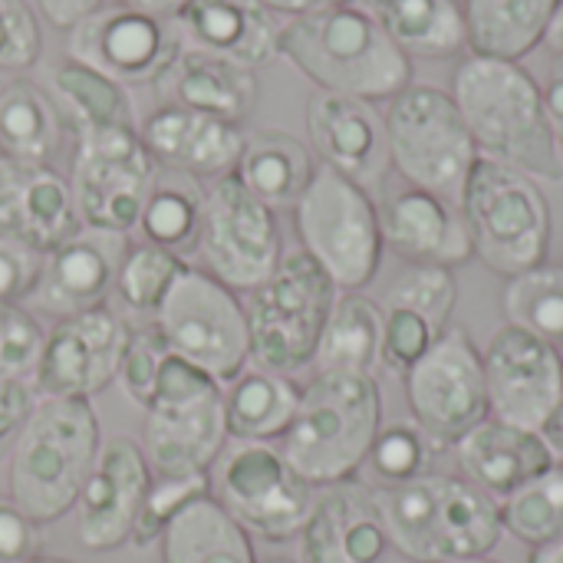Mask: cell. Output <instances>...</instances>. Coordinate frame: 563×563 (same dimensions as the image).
Masks as SVG:
<instances>
[{
  "label": "cell",
  "instance_id": "obj_1",
  "mask_svg": "<svg viewBox=\"0 0 563 563\" xmlns=\"http://www.w3.org/2000/svg\"><path fill=\"white\" fill-rule=\"evenodd\" d=\"M452 99L478 158L534 181H563L561 145L548 122L544 89L521 63L468 53L452 73Z\"/></svg>",
  "mask_w": 563,
  "mask_h": 563
},
{
  "label": "cell",
  "instance_id": "obj_2",
  "mask_svg": "<svg viewBox=\"0 0 563 563\" xmlns=\"http://www.w3.org/2000/svg\"><path fill=\"white\" fill-rule=\"evenodd\" d=\"M280 56L317 89L366 102H389L412 82V59L356 3L290 16L280 26Z\"/></svg>",
  "mask_w": 563,
  "mask_h": 563
},
{
  "label": "cell",
  "instance_id": "obj_3",
  "mask_svg": "<svg viewBox=\"0 0 563 563\" xmlns=\"http://www.w3.org/2000/svg\"><path fill=\"white\" fill-rule=\"evenodd\" d=\"M389 544L416 563L488 558L501 534V508L468 478L422 475L376 492Z\"/></svg>",
  "mask_w": 563,
  "mask_h": 563
},
{
  "label": "cell",
  "instance_id": "obj_4",
  "mask_svg": "<svg viewBox=\"0 0 563 563\" xmlns=\"http://www.w3.org/2000/svg\"><path fill=\"white\" fill-rule=\"evenodd\" d=\"M379 429L383 396L373 376L317 373L300 393L280 452L313 488H327L360 475Z\"/></svg>",
  "mask_w": 563,
  "mask_h": 563
},
{
  "label": "cell",
  "instance_id": "obj_5",
  "mask_svg": "<svg viewBox=\"0 0 563 563\" xmlns=\"http://www.w3.org/2000/svg\"><path fill=\"white\" fill-rule=\"evenodd\" d=\"M102 449L92 399H36L10 452V498L36 521L53 525L76 508Z\"/></svg>",
  "mask_w": 563,
  "mask_h": 563
},
{
  "label": "cell",
  "instance_id": "obj_6",
  "mask_svg": "<svg viewBox=\"0 0 563 563\" xmlns=\"http://www.w3.org/2000/svg\"><path fill=\"white\" fill-rule=\"evenodd\" d=\"M462 214L472 234V254L492 274L511 280L548 264L554 218L541 181L478 158L462 198Z\"/></svg>",
  "mask_w": 563,
  "mask_h": 563
},
{
  "label": "cell",
  "instance_id": "obj_7",
  "mask_svg": "<svg viewBox=\"0 0 563 563\" xmlns=\"http://www.w3.org/2000/svg\"><path fill=\"white\" fill-rule=\"evenodd\" d=\"M336 297L340 287L307 251L284 254L277 271L244 300L251 363L284 376L313 366Z\"/></svg>",
  "mask_w": 563,
  "mask_h": 563
},
{
  "label": "cell",
  "instance_id": "obj_8",
  "mask_svg": "<svg viewBox=\"0 0 563 563\" xmlns=\"http://www.w3.org/2000/svg\"><path fill=\"white\" fill-rule=\"evenodd\" d=\"M386 142L393 168L412 185L462 208L478 148L452 92L409 82L386 106Z\"/></svg>",
  "mask_w": 563,
  "mask_h": 563
},
{
  "label": "cell",
  "instance_id": "obj_9",
  "mask_svg": "<svg viewBox=\"0 0 563 563\" xmlns=\"http://www.w3.org/2000/svg\"><path fill=\"white\" fill-rule=\"evenodd\" d=\"M300 251H307L330 280L356 294L373 284L383 261L379 205L353 178L317 165L307 191L294 205Z\"/></svg>",
  "mask_w": 563,
  "mask_h": 563
},
{
  "label": "cell",
  "instance_id": "obj_10",
  "mask_svg": "<svg viewBox=\"0 0 563 563\" xmlns=\"http://www.w3.org/2000/svg\"><path fill=\"white\" fill-rule=\"evenodd\" d=\"M228 445L224 386L205 369L168 356L145 406L142 452L155 475H208Z\"/></svg>",
  "mask_w": 563,
  "mask_h": 563
},
{
  "label": "cell",
  "instance_id": "obj_11",
  "mask_svg": "<svg viewBox=\"0 0 563 563\" xmlns=\"http://www.w3.org/2000/svg\"><path fill=\"white\" fill-rule=\"evenodd\" d=\"M214 501L267 544L294 541L317 501V488L271 442H234L211 465Z\"/></svg>",
  "mask_w": 563,
  "mask_h": 563
},
{
  "label": "cell",
  "instance_id": "obj_12",
  "mask_svg": "<svg viewBox=\"0 0 563 563\" xmlns=\"http://www.w3.org/2000/svg\"><path fill=\"white\" fill-rule=\"evenodd\" d=\"M172 356L228 386L251 363L244 300L201 267L185 264L155 320Z\"/></svg>",
  "mask_w": 563,
  "mask_h": 563
},
{
  "label": "cell",
  "instance_id": "obj_13",
  "mask_svg": "<svg viewBox=\"0 0 563 563\" xmlns=\"http://www.w3.org/2000/svg\"><path fill=\"white\" fill-rule=\"evenodd\" d=\"M158 162L135 125H106L76 132L69 188L86 228L129 234L139 228Z\"/></svg>",
  "mask_w": 563,
  "mask_h": 563
},
{
  "label": "cell",
  "instance_id": "obj_14",
  "mask_svg": "<svg viewBox=\"0 0 563 563\" xmlns=\"http://www.w3.org/2000/svg\"><path fill=\"white\" fill-rule=\"evenodd\" d=\"M198 257L201 271L234 294L261 287L284 257L277 211L257 201L234 172L205 188Z\"/></svg>",
  "mask_w": 563,
  "mask_h": 563
},
{
  "label": "cell",
  "instance_id": "obj_15",
  "mask_svg": "<svg viewBox=\"0 0 563 563\" xmlns=\"http://www.w3.org/2000/svg\"><path fill=\"white\" fill-rule=\"evenodd\" d=\"M406 402L412 422L439 445H459L492 416L485 356L472 333L449 327L439 343L406 373Z\"/></svg>",
  "mask_w": 563,
  "mask_h": 563
},
{
  "label": "cell",
  "instance_id": "obj_16",
  "mask_svg": "<svg viewBox=\"0 0 563 563\" xmlns=\"http://www.w3.org/2000/svg\"><path fill=\"white\" fill-rule=\"evenodd\" d=\"M66 56L129 86H158L185 49L175 20H158L132 7H102L69 30Z\"/></svg>",
  "mask_w": 563,
  "mask_h": 563
},
{
  "label": "cell",
  "instance_id": "obj_17",
  "mask_svg": "<svg viewBox=\"0 0 563 563\" xmlns=\"http://www.w3.org/2000/svg\"><path fill=\"white\" fill-rule=\"evenodd\" d=\"M129 343V320L109 307L59 317L46 330L43 356L30 379L36 399H92L115 383Z\"/></svg>",
  "mask_w": 563,
  "mask_h": 563
},
{
  "label": "cell",
  "instance_id": "obj_18",
  "mask_svg": "<svg viewBox=\"0 0 563 563\" xmlns=\"http://www.w3.org/2000/svg\"><path fill=\"white\" fill-rule=\"evenodd\" d=\"M482 356L492 419L544 432L563 399V350L505 323Z\"/></svg>",
  "mask_w": 563,
  "mask_h": 563
},
{
  "label": "cell",
  "instance_id": "obj_19",
  "mask_svg": "<svg viewBox=\"0 0 563 563\" xmlns=\"http://www.w3.org/2000/svg\"><path fill=\"white\" fill-rule=\"evenodd\" d=\"M152 478L155 472L139 442L129 435L106 439L73 508L79 544L92 554L119 551L129 544Z\"/></svg>",
  "mask_w": 563,
  "mask_h": 563
},
{
  "label": "cell",
  "instance_id": "obj_20",
  "mask_svg": "<svg viewBox=\"0 0 563 563\" xmlns=\"http://www.w3.org/2000/svg\"><path fill=\"white\" fill-rule=\"evenodd\" d=\"M459 307V280L452 267L409 264L386 290L383 300V343L379 366L402 376L439 343L452 327Z\"/></svg>",
  "mask_w": 563,
  "mask_h": 563
},
{
  "label": "cell",
  "instance_id": "obj_21",
  "mask_svg": "<svg viewBox=\"0 0 563 563\" xmlns=\"http://www.w3.org/2000/svg\"><path fill=\"white\" fill-rule=\"evenodd\" d=\"M125 251L129 234L82 224L73 238L43 254L40 280L26 303L53 313L56 320L106 307V300L115 294V277Z\"/></svg>",
  "mask_w": 563,
  "mask_h": 563
},
{
  "label": "cell",
  "instance_id": "obj_22",
  "mask_svg": "<svg viewBox=\"0 0 563 563\" xmlns=\"http://www.w3.org/2000/svg\"><path fill=\"white\" fill-rule=\"evenodd\" d=\"M303 119L320 165L353 178L366 191L386 181L393 162L386 122L373 102L320 89L307 99Z\"/></svg>",
  "mask_w": 563,
  "mask_h": 563
},
{
  "label": "cell",
  "instance_id": "obj_23",
  "mask_svg": "<svg viewBox=\"0 0 563 563\" xmlns=\"http://www.w3.org/2000/svg\"><path fill=\"white\" fill-rule=\"evenodd\" d=\"M297 538L300 563H383L393 548L376 492L360 478L320 488Z\"/></svg>",
  "mask_w": 563,
  "mask_h": 563
},
{
  "label": "cell",
  "instance_id": "obj_24",
  "mask_svg": "<svg viewBox=\"0 0 563 563\" xmlns=\"http://www.w3.org/2000/svg\"><path fill=\"white\" fill-rule=\"evenodd\" d=\"M82 228L69 178L49 165L0 155V238L49 254Z\"/></svg>",
  "mask_w": 563,
  "mask_h": 563
},
{
  "label": "cell",
  "instance_id": "obj_25",
  "mask_svg": "<svg viewBox=\"0 0 563 563\" xmlns=\"http://www.w3.org/2000/svg\"><path fill=\"white\" fill-rule=\"evenodd\" d=\"M383 247L409 264L459 267L472 254V234L459 205L426 191L402 188L389 195L379 208Z\"/></svg>",
  "mask_w": 563,
  "mask_h": 563
},
{
  "label": "cell",
  "instance_id": "obj_26",
  "mask_svg": "<svg viewBox=\"0 0 563 563\" xmlns=\"http://www.w3.org/2000/svg\"><path fill=\"white\" fill-rule=\"evenodd\" d=\"M145 148L158 162V168H172L191 178H221L238 168L247 132L234 122L185 109V106H158L139 129Z\"/></svg>",
  "mask_w": 563,
  "mask_h": 563
},
{
  "label": "cell",
  "instance_id": "obj_27",
  "mask_svg": "<svg viewBox=\"0 0 563 563\" xmlns=\"http://www.w3.org/2000/svg\"><path fill=\"white\" fill-rule=\"evenodd\" d=\"M455 455L465 478L495 501H505L551 465H558L544 432H531L492 416L455 445Z\"/></svg>",
  "mask_w": 563,
  "mask_h": 563
},
{
  "label": "cell",
  "instance_id": "obj_28",
  "mask_svg": "<svg viewBox=\"0 0 563 563\" xmlns=\"http://www.w3.org/2000/svg\"><path fill=\"white\" fill-rule=\"evenodd\" d=\"M195 49L257 69L280 56V20L257 0H191L175 20Z\"/></svg>",
  "mask_w": 563,
  "mask_h": 563
},
{
  "label": "cell",
  "instance_id": "obj_29",
  "mask_svg": "<svg viewBox=\"0 0 563 563\" xmlns=\"http://www.w3.org/2000/svg\"><path fill=\"white\" fill-rule=\"evenodd\" d=\"M158 89L168 106H185L234 125H241L254 112L261 96L254 69L195 46L178 53L172 69L162 76Z\"/></svg>",
  "mask_w": 563,
  "mask_h": 563
},
{
  "label": "cell",
  "instance_id": "obj_30",
  "mask_svg": "<svg viewBox=\"0 0 563 563\" xmlns=\"http://www.w3.org/2000/svg\"><path fill=\"white\" fill-rule=\"evenodd\" d=\"M317 172L313 152L284 129H261L244 139L234 175L271 211H294Z\"/></svg>",
  "mask_w": 563,
  "mask_h": 563
},
{
  "label": "cell",
  "instance_id": "obj_31",
  "mask_svg": "<svg viewBox=\"0 0 563 563\" xmlns=\"http://www.w3.org/2000/svg\"><path fill=\"white\" fill-rule=\"evenodd\" d=\"M303 386L290 376L247 363L224 386V422L234 442H274L290 429Z\"/></svg>",
  "mask_w": 563,
  "mask_h": 563
},
{
  "label": "cell",
  "instance_id": "obj_32",
  "mask_svg": "<svg viewBox=\"0 0 563 563\" xmlns=\"http://www.w3.org/2000/svg\"><path fill=\"white\" fill-rule=\"evenodd\" d=\"M563 0H465L468 53L521 63L534 53Z\"/></svg>",
  "mask_w": 563,
  "mask_h": 563
},
{
  "label": "cell",
  "instance_id": "obj_33",
  "mask_svg": "<svg viewBox=\"0 0 563 563\" xmlns=\"http://www.w3.org/2000/svg\"><path fill=\"white\" fill-rule=\"evenodd\" d=\"M366 10L409 59H452L468 49L465 13L455 0H369Z\"/></svg>",
  "mask_w": 563,
  "mask_h": 563
},
{
  "label": "cell",
  "instance_id": "obj_34",
  "mask_svg": "<svg viewBox=\"0 0 563 563\" xmlns=\"http://www.w3.org/2000/svg\"><path fill=\"white\" fill-rule=\"evenodd\" d=\"M162 563H257L251 534L205 495L191 501L162 534Z\"/></svg>",
  "mask_w": 563,
  "mask_h": 563
},
{
  "label": "cell",
  "instance_id": "obj_35",
  "mask_svg": "<svg viewBox=\"0 0 563 563\" xmlns=\"http://www.w3.org/2000/svg\"><path fill=\"white\" fill-rule=\"evenodd\" d=\"M63 139V115L46 89L30 79H10L0 89V155L49 165Z\"/></svg>",
  "mask_w": 563,
  "mask_h": 563
},
{
  "label": "cell",
  "instance_id": "obj_36",
  "mask_svg": "<svg viewBox=\"0 0 563 563\" xmlns=\"http://www.w3.org/2000/svg\"><path fill=\"white\" fill-rule=\"evenodd\" d=\"M49 99L76 132L132 125L129 89L73 56H63L49 66Z\"/></svg>",
  "mask_w": 563,
  "mask_h": 563
},
{
  "label": "cell",
  "instance_id": "obj_37",
  "mask_svg": "<svg viewBox=\"0 0 563 563\" xmlns=\"http://www.w3.org/2000/svg\"><path fill=\"white\" fill-rule=\"evenodd\" d=\"M383 307L369 297L340 294L317 346V373H366L379 366Z\"/></svg>",
  "mask_w": 563,
  "mask_h": 563
},
{
  "label": "cell",
  "instance_id": "obj_38",
  "mask_svg": "<svg viewBox=\"0 0 563 563\" xmlns=\"http://www.w3.org/2000/svg\"><path fill=\"white\" fill-rule=\"evenodd\" d=\"M201 218H205V188L198 185V178L172 168H158V178L148 191L135 231H142L145 244L185 257L198 251Z\"/></svg>",
  "mask_w": 563,
  "mask_h": 563
},
{
  "label": "cell",
  "instance_id": "obj_39",
  "mask_svg": "<svg viewBox=\"0 0 563 563\" xmlns=\"http://www.w3.org/2000/svg\"><path fill=\"white\" fill-rule=\"evenodd\" d=\"M511 327H521L563 350V267L541 264L508 280L501 297Z\"/></svg>",
  "mask_w": 563,
  "mask_h": 563
},
{
  "label": "cell",
  "instance_id": "obj_40",
  "mask_svg": "<svg viewBox=\"0 0 563 563\" xmlns=\"http://www.w3.org/2000/svg\"><path fill=\"white\" fill-rule=\"evenodd\" d=\"M501 525L528 548H544L563 538V465H551L544 475L498 501Z\"/></svg>",
  "mask_w": 563,
  "mask_h": 563
},
{
  "label": "cell",
  "instance_id": "obj_41",
  "mask_svg": "<svg viewBox=\"0 0 563 563\" xmlns=\"http://www.w3.org/2000/svg\"><path fill=\"white\" fill-rule=\"evenodd\" d=\"M185 261L155 247V244H132L119 264V277H115V297L119 303L142 320H155L162 300L168 297L172 284L178 280Z\"/></svg>",
  "mask_w": 563,
  "mask_h": 563
},
{
  "label": "cell",
  "instance_id": "obj_42",
  "mask_svg": "<svg viewBox=\"0 0 563 563\" xmlns=\"http://www.w3.org/2000/svg\"><path fill=\"white\" fill-rule=\"evenodd\" d=\"M439 445L412 422V419H399L379 429L366 465L373 468L376 482L383 488H396V485H409L422 475L432 472Z\"/></svg>",
  "mask_w": 563,
  "mask_h": 563
},
{
  "label": "cell",
  "instance_id": "obj_43",
  "mask_svg": "<svg viewBox=\"0 0 563 563\" xmlns=\"http://www.w3.org/2000/svg\"><path fill=\"white\" fill-rule=\"evenodd\" d=\"M211 495V475H155L152 488L139 508V518L132 525L129 544L139 551H148L162 541L168 525L198 498Z\"/></svg>",
  "mask_w": 563,
  "mask_h": 563
},
{
  "label": "cell",
  "instance_id": "obj_44",
  "mask_svg": "<svg viewBox=\"0 0 563 563\" xmlns=\"http://www.w3.org/2000/svg\"><path fill=\"white\" fill-rule=\"evenodd\" d=\"M172 350L165 343V336L158 333V327L148 323H129V343L115 373V383L122 386V393L129 396V402H135L139 409H145L152 402V393L158 386L162 366L168 363Z\"/></svg>",
  "mask_w": 563,
  "mask_h": 563
},
{
  "label": "cell",
  "instance_id": "obj_45",
  "mask_svg": "<svg viewBox=\"0 0 563 563\" xmlns=\"http://www.w3.org/2000/svg\"><path fill=\"white\" fill-rule=\"evenodd\" d=\"M46 330L26 307H0V379L30 383L43 356Z\"/></svg>",
  "mask_w": 563,
  "mask_h": 563
},
{
  "label": "cell",
  "instance_id": "obj_46",
  "mask_svg": "<svg viewBox=\"0 0 563 563\" xmlns=\"http://www.w3.org/2000/svg\"><path fill=\"white\" fill-rule=\"evenodd\" d=\"M43 53V33L26 0H0V69H30Z\"/></svg>",
  "mask_w": 563,
  "mask_h": 563
},
{
  "label": "cell",
  "instance_id": "obj_47",
  "mask_svg": "<svg viewBox=\"0 0 563 563\" xmlns=\"http://www.w3.org/2000/svg\"><path fill=\"white\" fill-rule=\"evenodd\" d=\"M43 254L23 241L0 238V307H23L40 280Z\"/></svg>",
  "mask_w": 563,
  "mask_h": 563
},
{
  "label": "cell",
  "instance_id": "obj_48",
  "mask_svg": "<svg viewBox=\"0 0 563 563\" xmlns=\"http://www.w3.org/2000/svg\"><path fill=\"white\" fill-rule=\"evenodd\" d=\"M40 558V525L7 495H0V563Z\"/></svg>",
  "mask_w": 563,
  "mask_h": 563
},
{
  "label": "cell",
  "instance_id": "obj_49",
  "mask_svg": "<svg viewBox=\"0 0 563 563\" xmlns=\"http://www.w3.org/2000/svg\"><path fill=\"white\" fill-rule=\"evenodd\" d=\"M36 409V393L23 379H0V459H7Z\"/></svg>",
  "mask_w": 563,
  "mask_h": 563
},
{
  "label": "cell",
  "instance_id": "obj_50",
  "mask_svg": "<svg viewBox=\"0 0 563 563\" xmlns=\"http://www.w3.org/2000/svg\"><path fill=\"white\" fill-rule=\"evenodd\" d=\"M36 7H40L43 20H46L49 26L69 33V30L79 26L86 16H92L96 10H102L106 0H36Z\"/></svg>",
  "mask_w": 563,
  "mask_h": 563
},
{
  "label": "cell",
  "instance_id": "obj_51",
  "mask_svg": "<svg viewBox=\"0 0 563 563\" xmlns=\"http://www.w3.org/2000/svg\"><path fill=\"white\" fill-rule=\"evenodd\" d=\"M544 109H548V122L554 129V139L563 148V59H558L544 79Z\"/></svg>",
  "mask_w": 563,
  "mask_h": 563
},
{
  "label": "cell",
  "instance_id": "obj_52",
  "mask_svg": "<svg viewBox=\"0 0 563 563\" xmlns=\"http://www.w3.org/2000/svg\"><path fill=\"white\" fill-rule=\"evenodd\" d=\"M119 3H122V7H132V10H139V13L158 16V20H178L191 0H119Z\"/></svg>",
  "mask_w": 563,
  "mask_h": 563
},
{
  "label": "cell",
  "instance_id": "obj_53",
  "mask_svg": "<svg viewBox=\"0 0 563 563\" xmlns=\"http://www.w3.org/2000/svg\"><path fill=\"white\" fill-rule=\"evenodd\" d=\"M264 3L271 13H287V16H303V13H317L336 3H353V0H257Z\"/></svg>",
  "mask_w": 563,
  "mask_h": 563
},
{
  "label": "cell",
  "instance_id": "obj_54",
  "mask_svg": "<svg viewBox=\"0 0 563 563\" xmlns=\"http://www.w3.org/2000/svg\"><path fill=\"white\" fill-rule=\"evenodd\" d=\"M544 439L554 449V455H563V399L561 406H558V412L551 416V422L544 426Z\"/></svg>",
  "mask_w": 563,
  "mask_h": 563
},
{
  "label": "cell",
  "instance_id": "obj_55",
  "mask_svg": "<svg viewBox=\"0 0 563 563\" xmlns=\"http://www.w3.org/2000/svg\"><path fill=\"white\" fill-rule=\"evenodd\" d=\"M544 46H551L558 56L563 59V3L558 7V13H554V20H551V26H548V36H544Z\"/></svg>",
  "mask_w": 563,
  "mask_h": 563
},
{
  "label": "cell",
  "instance_id": "obj_56",
  "mask_svg": "<svg viewBox=\"0 0 563 563\" xmlns=\"http://www.w3.org/2000/svg\"><path fill=\"white\" fill-rule=\"evenodd\" d=\"M531 563H563V538L561 541H551L544 548H534Z\"/></svg>",
  "mask_w": 563,
  "mask_h": 563
},
{
  "label": "cell",
  "instance_id": "obj_57",
  "mask_svg": "<svg viewBox=\"0 0 563 563\" xmlns=\"http://www.w3.org/2000/svg\"><path fill=\"white\" fill-rule=\"evenodd\" d=\"M26 563H73V561H63V558H33V561Z\"/></svg>",
  "mask_w": 563,
  "mask_h": 563
},
{
  "label": "cell",
  "instance_id": "obj_58",
  "mask_svg": "<svg viewBox=\"0 0 563 563\" xmlns=\"http://www.w3.org/2000/svg\"><path fill=\"white\" fill-rule=\"evenodd\" d=\"M449 563H501V561H492V558H468V561H449Z\"/></svg>",
  "mask_w": 563,
  "mask_h": 563
},
{
  "label": "cell",
  "instance_id": "obj_59",
  "mask_svg": "<svg viewBox=\"0 0 563 563\" xmlns=\"http://www.w3.org/2000/svg\"><path fill=\"white\" fill-rule=\"evenodd\" d=\"M264 563H294V561H284V558H274V561H264Z\"/></svg>",
  "mask_w": 563,
  "mask_h": 563
}]
</instances>
